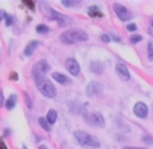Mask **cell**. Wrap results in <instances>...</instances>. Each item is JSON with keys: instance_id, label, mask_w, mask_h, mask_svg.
<instances>
[{"instance_id": "d4e9b609", "label": "cell", "mask_w": 153, "mask_h": 149, "mask_svg": "<svg viewBox=\"0 0 153 149\" xmlns=\"http://www.w3.org/2000/svg\"><path fill=\"white\" fill-rule=\"evenodd\" d=\"M100 39L103 41L104 43H110V42H111V35H108V34H102V35H100Z\"/></svg>"}, {"instance_id": "52a82bcc", "label": "cell", "mask_w": 153, "mask_h": 149, "mask_svg": "<svg viewBox=\"0 0 153 149\" xmlns=\"http://www.w3.org/2000/svg\"><path fill=\"white\" fill-rule=\"evenodd\" d=\"M113 7H114V12H115V15L122 20V22H127V20H130L131 18H133L131 12H130L129 10H127L126 7L123 6V4L114 3Z\"/></svg>"}, {"instance_id": "9a60e30c", "label": "cell", "mask_w": 153, "mask_h": 149, "mask_svg": "<svg viewBox=\"0 0 153 149\" xmlns=\"http://www.w3.org/2000/svg\"><path fill=\"white\" fill-rule=\"evenodd\" d=\"M69 111L72 114H84L83 104L79 102H69Z\"/></svg>"}, {"instance_id": "d6986e66", "label": "cell", "mask_w": 153, "mask_h": 149, "mask_svg": "<svg viewBox=\"0 0 153 149\" xmlns=\"http://www.w3.org/2000/svg\"><path fill=\"white\" fill-rule=\"evenodd\" d=\"M61 4L64 7H76V6H80L81 1L80 0H62Z\"/></svg>"}, {"instance_id": "83f0119b", "label": "cell", "mask_w": 153, "mask_h": 149, "mask_svg": "<svg viewBox=\"0 0 153 149\" xmlns=\"http://www.w3.org/2000/svg\"><path fill=\"white\" fill-rule=\"evenodd\" d=\"M142 141L146 144H153V137H149V136H144L142 137Z\"/></svg>"}, {"instance_id": "ffe728a7", "label": "cell", "mask_w": 153, "mask_h": 149, "mask_svg": "<svg viewBox=\"0 0 153 149\" xmlns=\"http://www.w3.org/2000/svg\"><path fill=\"white\" fill-rule=\"evenodd\" d=\"M35 31H37L38 34H48V33L50 31V29H49V26H46V25L41 23V25H38V26L35 27Z\"/></svg>"}, {"instance_id": "4fadbf2b", "label": "cell", "mask_w": 153, "mask_h": 149, "mask_svg": "<svg viewBox=\"0 0 153 149\" xmlns=\"http://www.w3.org/2000/svg\"><path fill=\"white\" fill-rule=\"evenodd\" d=\"M39 46V41H30L29 43L26 45V48H25V50H23V54L26 56V57H30V56L33 54V53L35 52V49Z\"/></svg>"}, {"instance_id": "ac0fdd59", "label": "cell", "mask_w": 153, "mask_h": 149, "mask_svg": "<svg viewBox=\"0 0 153 149\" xmlns=\"http://www.w3.org/2000/svg\"><path fill=\"white\" fill-rule=\"evenodd\" d=\"M38 123H39V126L42 127L45 132H52V129H50V123L46 121V118H43V117L38 118Z\"/></svg>"}, {"instance_id": "ba28073f", "label": "cell", "mask_w": 153, "mask_h": 149, "mask_svg": "<svg viewBox=\"0 0 153 149\" xmlns=\"http://www.w3.org/2000/svg\"><path fill=\"white\" fill-rule=\"evenodd\" d=\"M102 91H103V86H102L100 83H98V81H90L85 88V94L88 98L96 96V95H99Z\"/></svg>"}, {"instance_id": "5b68a950", "label": "cell", "mask_w": 153, "mask_h": 149, "mask_svg": "<svg viewBox=\"0 0 153 149\" xmlns=\"http://www.w3.org/2000/svg\"><path fill=\"white\" fill-rule=\"evenodd\" d=\"M84 122L92 127H104L106 121L100 112H92V111H84L83 114Z\"/></svg>"}, {"instance_id": "3957f363", "label": "cell", "mask_w": 153, "mask_h": 149, "mask_svg": "<svg viewBox=\"0 0 153 149\" xmlns=\"http://www.w3.org/2000/svg\"><path fill=\"white\" fill-rule=\"evenodd\" d=\"M39 6H41V8H42V12H43V14L46 15L49 19H52V20H54V22H57L58 26H61V27L69 26L71 23H72V19H71V18H68L67 15H62V14H60L58 11L53 10L48 3H41Z\"/></svg>"}, {"instance_id": "5bb4252c", "label": "cell", "mask_w": 153, "mask_h": 149, "mask_svg": "<svg viewBox=\"0 0 153 149\" xmlns=\"http://www.w3.org/2000/svg\"><path fill=\"white\" fill-rule=\"evenodd\" d=\"M52 79H53L54 81H57V83L62 84V86H65V84H69V83H71V79L67 77L65 74L60 73V72H53V73H52Z\"/></svg>"}, {"instance_id": "8992f818", "label": "cell", "mask_w": 153, "mask_h": 149, "mask_svg": "<svg viewBox=\"0 0 153 149\" xmlns=\"http://www.w3.org/2000/svg\"><path fill=\"white\" fill-rule=\"evenodd\" d=\"M49 69H50V65L48 64V61L39 60L34 66H33V71H31L33 79L38 77V76H45V74L49 72Z\"/></svg>"}, {"instance_id": "7a4b0ae2", "label": "cell", "mask_w": 153, "mask_h": 149, "mask_svg": "<svg viewBox=\"0 0 153 149\" xmlns=\"http://www.w3.org/2000/svg\"><path fill=\"white\" fill-rule=\"evenodd\" d=\"M88 38H90L88 34L81 29L68 30V31L62 33L60 35V41L65 45H73L76 42H85V41H88Z\"/></svg>"}, {"instance_id": "e575fe53", "label": "cell", "mask_w": 153, "mask_h": 149, "mask_svg": "<svg viewBox=\"0 0 153 149\" xmlns=\"http://www.w3.org/2000/svg\"><path fill=\"white\" fill-rule=\"evenodd\" d=\"M39 149H49V148H48L46 145H41V146H39Z\"/></svg>"}, {"instance_id": "d590c367", "label": "cell", "mask_w": 153, "mask_h": 149, "mask_svg": "<svg viewBox=\"0 0 153 149\" xmlns=\"http://www.w3.org/2000/svg\"><path fill=\"white\" fill-rule=\"evenodd\" d=\"M152 115H153V103H152Z\"/></svg>"}, {"instance_id": "f546056e", "label": "cell", "mask_w": 153, "mask_h": 149, "mask_svg": "<svg viewBox=\"0 0 153 149\" xmlns=\"http://www.w3.org/2000/svg\"><path fill=\"white\" fill-rule=\"evenodd\" d=\"M25 98H26V103H27V107H29V109H31L33 107V104H31V102H30V98H29V95L26 94V92H25Z\"/></svg>"}, {"instance_id": "9c48e42d", "label": "cell", "mask_w": 153, "mask_h": 149, "mask_svg": "<svg viewBox=\"0 0 153 149\" xmlns=\"http://www.w3.org/2000/svg\"><path fill=\"white\" fill-rule=\"evenodd\" d=\"M65 68H67V71L69 72L72 76H79V74H80V65H79L77 60L73 57L68 58V60L65 61Z\"/></svg>"}, {"instance_id": "484cf974", "label": "cell", "mask_w": 153, "mask_h": 149, "mask_svg": "<svg viewBox=\"0 0 153 149\" xmlns=\"http://www.w3.org/2000/svg\"><path fill=\"white\" fill-rule=\"evenodd\" d=\"M126 30L130 31V33H134L137 30V25H134V23H129V25L126 26Z\"/></svg>"}, {"instance_id": "1f68e13d", "label": "cell", "mask_w": 153, "mask_h": 149, "mask_svg": "<svg viewBox=\"0 0 153 149\" xmlns=\"http://www.w3.org/2000/svg\"><path fill=\"white\" fill-rule=\"evenodd\" d=\"M123 149H146V148H137V146H125Z\"/></svg>"}, {"instance_id": "e0dca14e", "label": "cell", "mask_w": 153, "mask_h": 149, "mask_svg": "<svg viewBox=\"0 0 153 149\" xmlns=\"http://www.w3.org/2000/svg\"><path fill=\"white\" fill-rule=\"evenodd\" d=\"M57 117H58V114H57V111H56V110H49L45 118H46V121L50 123V125H53V123L57 122Z\"/></svg>"}, {"instance_id": "7402d4cb", "label": "cell", "mask_w": 153, "mask_h": 149, "mask_svg": "<svg viewBox=\"0 0 153 149\" xmlns=\"http://www.w3.org/2000/svg\"><path fill=\"white\" fill-rule=\"evenodd\" d=\"M141 41H142V35H140V34H133L130 37V43H133V45L141 42Z\"/></svg>"}, {"instance_id": "4dcf8cb0", "label": "cell", "mask_w": 153, "mask_h": 149, "mask_svg": "<svg viewBox=\"0 0 153 149\" xmlns=\"http://www.w3.org/2000/svg\"><path fill=\"white\" fill-rule=\"evenodd\" d=\"M111 39L115 41V42H122V38H121V37H118V35H115V34L111 35Z\"/></svg>"}, {"instance_id": "277c9868", "label": "cell", "mask_w": 153, "mask_h": 149, "mask_svg": "<svg viewBox=\"0 0 153 149\" xmlns=\"http://www.w3.org/2000/svg\"><path fill=\"white\" fill-rule=\"evenodd\" d=\"M34 81H35V86H37L38 91L45 98L53 99V98L56 96V94H57L56 87L53 86V83L49 79H46L45 76H38V77H34Z\"/></svg>"}, {"instance_id": "d6a6232c", "label": "cell", "mask_w": 153, "mask_h": 149, "mask_svg": "<svg viewBox=\"0 0 153 149\" xmlns=\"http://www.w3.org/2000/svg\"><path fill=\"white\" fill-rule=\"evenodd\" d=\"M0 149H7V146H6V144L3 142V141L0 140Z\"/></svg>"}, {"instance_id": "836d02e7", "label": "cell", "mask_w": 153, "mask_h": 149, "mask_svg": "<svg viewBox=\"0 0 153 149\" xmlns=\"http://www.w3.org/2000/svg\"><path fill=\"white\" fill-rule=\"evenodd\" d=\"M1 104H4V99H3V94L0 91V106H1Z\"/></svg>"}, {"instance_id": "cb8c5ba5", "label": "cell", "mask_w": 153, "mask_h": 149, "mask_svg": "<svg viewBox=\"0 0 153 149\" xmlns=\"http://www.w3.org/2000/svg\"><path fill=\"white\" fill-rule=\"evenodd\" d=\"M148 33H149V35H152L153 37V16L149 18V25H148Z\"/></svg>"}, {"instance_id": "2e32d148", "label": "cell", "mask_w": 153, "mask_h": 149, "mask_svg": "<svg viewBox=\"0 0 153 149\" xmlns=\"http://www.w3.org/2000/svg\"><path fill=\"white\" fill-rule=\"evenodd\" d=\"M16 102H18V96L15 94H12V95H10V98L7 99V102H6V109L7 110H12L15 106H16Z\"/></svg>"}, {"instance_id": "7c38bea8", "label": "cell", "mask_w": 153, "mask_h": 149, "mask_svg": "<svg viewBox=\"0 0 153 149\" xmlns=\"http://www.w3.org/2000/svg\"><path fill=\"white\" fill-rule=\"evenodd\" d=\"M90 69L92 73L95 74H102L104 72V64L102 61H91L90 63Z\"/></svg>"}, {"instance_id": "4316f807", "label": "cell", "mask_w": 153, "mask_h": 149, "mask_svg": "<svg viewBox=\"0 0 153 149\" xmlns=\"http://www.w3.org/2000/svg\"><path fill=\"white\" fill-rule=\"evenodd\" d=\"M14 25V16H11V15H8V16L6 18V26L10 27Z\"/></svg>"}, {"instance_id": "f1b7e54d", "label": "cell", "mask_w": 153, "mask_h": 149, "mask_svg": "<svg viewBox=\"0 0 153 149\" xmlns=\"http://www.w3.org/2000/svg\"><path fill=\"white\" fill-rule=\"evenodd\" d=\"M7 16H8V15H7V12L4 11V10H0V22H1V20H4Z\"/></svg>"}, {"instance_id": "6da1fadb", "label": "cell", "mask_w": 153, "mask_h": 149, "mask_svg": "<svg viewBox=\"0 0 153 149\" xmlns=\"http://www.w3.org/2000/svg\"><path fill=\"white\" fill-rule=\"evenodd\" d=\"M73 137L77 141V144L84 149H98L100 146L99 140L95 136L90 134V133H85L83 130H76L73 133Z\"/></svg>"}, {"instance_id": "44dd1931", "label": "cell", "mask_w": 153, "mask_h": 149, "mask_svg": "<svg viewBox=\"0 0 153 149\" xmlns=\"http://www.w3.org/2000/svg\"><path fill=\"white\" fill-rule=\"evenodd\" d=\"M88 14L91 15V16H100V12H99V8L98 6H91L90 7V11H88Z\"/></svg>"}, {"instance_id": "8fae6325", "label": "cell", "mask_w": 153, "mask_h": 149, "mask_svg": "<svg viewBox=\"0 0 153 149\" xmlns=\"http://www.w3.org/2000/svg\"><path fill=\"white\" fill-rule=\"evenodd\" d=\"M115 72H117V74H118V77L121 79V80H123V81L130 80V72H129V69H127V66L125 65V64H122V63L117 64Z\"/></svg>"}, {"instance_id": "603a6c76", "label": "cell", "mask_w": 153, "mask_h": 149, "mask_svg": "<svg viewBox=\"0 0 153 149\" xmlns=\"http://www.w3.org/2000/svg\"><path fill=\"white\" fill-rule=\"evenodd\" d=\"M148 60L153 61V43L152 42L148 43Z\"/></svg>"}, {"instance_id": "30bf717a", "label": "cell", "mask_w": 153, "mask_h": 149, "mask_svg": "<svg viewBox=\"0 0 153 149\" xmlns=\"http://www.w3.org/2000/svg\"><path fill=\"white\" fill-rule=\"evenodd\" d=\"M133 112L136 117L141 118V119H145L148 117V112H149V109L148 106L144 103V102H137L133 107Z\"/></svg>"}]
</instances>
